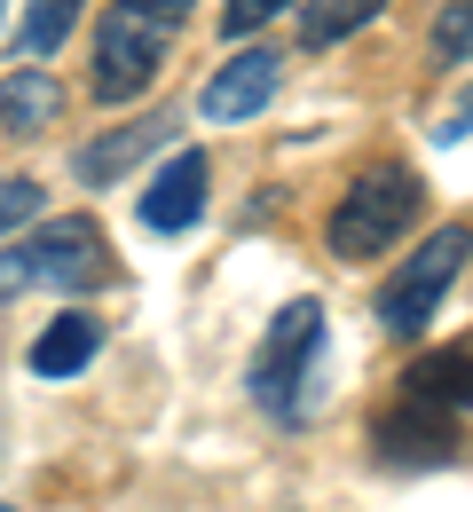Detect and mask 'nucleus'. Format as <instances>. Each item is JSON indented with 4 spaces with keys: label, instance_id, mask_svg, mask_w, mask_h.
Returning a JSON list of instances; mask_svg holds the SVG:
<instances>
[{
    "label": "nucleus",
    "instance_id": "nucleus-7",
    "mask_svg": "<svg viewBox=\"0 0 473 512\" xmlns=\"http://www.w3.org/2000/svg\"><path fill=\"white\" fill-rule=\"evenodd\" d=\"M198 213H205V150H182V158H166V174L142 190V229L174 237V229H190Z\"/></svg>",
    "mask_w": 473,
    "mask_h": 512
},
{
    "label": "nucleus",
    "instance_id": "nucleus-12",
    "mask_svg": "<svg viewBox=\"0 0 473 512\" xmlns=\"http://www.w3.org/2000/svg\"><path fill=\"white\" fill-rule=\"evenodd\" d=\"M403 386H410V402H426V410H442V402L458 410V402H466V347H450V355L418 363V371H410Z\"/></svg>",
    "mask_w": 473,
    "mask_h": 512
},
{
    "label": "nucleus",
    "instance_id": "nucleus-16",
    "mask_svg": "<svg viewBox=\"0 0 473 512\" xmlns=\"http://www.w3.org/2000/svg\"><path fill=\"white\" fill-rule=\"evenodd\" d=\"M434 48H442V64H466V0H450V8H442Z\"/></svg>",
    "mask_w": 473,
    "mask_h": 512
},
{
    "label": "nucleus",
    "instance_id": "nucleus-5",
    "mask_svg": "<svg viewBox=\"0 0 473 512\" xmlns=\"http://www.w3.org/2000/svg\"><path fill=\"white\" fill-rule=\"evenodd\" d=\"M458 268H466V221H450L442 237H426V245H418L387 284H379V323H387L395 339L426 331L434 308H442V292L458 284Z\"/></svg>",
    "mask_w": 473,
    "mask_h": 512
},
{
    "label": "nucleus",
    "instance_id": "nucleus-8",
    "mask_svg": "<svg viewBox=\"0 0 473 512\" xmlns=\"http://www.w3.org/2000/svg\"><path fill=\"white\" fill-rule=\"evenodd\" d=\"M174 127H182L174 111H150V119H135V127H119V134H103V142H87L71 166H79V182H119V174H127V166H142V158H150V150H158Z\"/></svg>",
    "mask_w": 473,
    "mask_h": 512
},
{
    "label": "nucleus",
    "instance_id": "nucleus-13",
    "mask_svg": "<svg viewBox=\"0 0 473 512\" xmlns=\"http://www.w3.org/2000/svg\"><path fill=\"white\" fill-rule=\"evenodd\" d=\"M79 8H87V0H32V16H24V32H16V48H24V56L64 48L71 24H79Z\"/></svg>",
    "mask_w": 473,
    "mask_h": 512
},
{
    "label": "nucleus",
    "instance_id": "nucleus-3",
    "mask_svg": "<svg viewBox=\"0 0 473 512\" xmlns=\"http://www.w3.org/2000/svg\"><path fill=\"white\" fill-rule=\"evenodd\" d=\"M111 276H119L111 245H103V229L87 213L48 221L24 245H0V300H16V292H103Z\"/></svg>",
    "mask_w": 473,
    "mask_h": 512
},
{
    "label": "nucleus",
    "instance_id": "nucleus-9",
    "mask_svg": "<svg viewBox=\"0 0 473 512\" xmlns=\"http://www.w3.org/2000/svg\"><path fill=\"white\" fill-rule=\"evenodd\" d=\"M95 347H103V323L95 316H56L32 339V371H40V379H71V371L95 363Z\"/></svg>",
    "mask_w": 473,
    "mask_h": 512
},
{
    "label": "nucleus",
    "instance_id": "nucleus-10",
    "mask_svg": "<svg viewBox=\"0 0 473 512\" xmlns=\"http://www.w3.org/2000/svg\"><path fill=\"white\" fill-rule=\"evenodd\" d=\"M64 111V87L48 71H8L0 79V134H40Z\"/></svg>",
    "mask_w": 473,
    "mask_h": 512
},
{
    "label": "nucleus",
    "instance_id": "nucleus-15",
    "mask_svg": "<svg viewBox=\"0 0 473 512\" xmlns=\"http://www.w3.org/2000/svg\"><path fill=\"white\" fill-rule=\"evenodd\" d=\"M276 8H292V0H221V32L229 40H245V32H261Z\"/></svg>",
    "mask_w": 473,
    "mask_h": 512
},
{
    "label": "nucleus",
    "instance_id": "nucleus-14",
    "mask_svg": "<svg viewBox=\"0 0 473 512\" xmlns=\"http://www.w3.org/2000/svg\"><path fill=\"white\" fill-rule=\"evenodd\" d=\"M40 213V182L32 174H0V237L16 229V221H32Z\"/></svg>",
    "mask_w": 473,
    "mask_h": 512
},
{
    "label": "nucleus",
    "instance_id": "nucleus-1",
    "mask_svg": "<svg viewBox=\"0 0 473 512\" xmlns=\"http://www.w3.org/2000/svg\"><path fill=\"white\" fill-rule=\"evenodd\" d=\"M324 339H332L324 300H284V308H276V323L261 331V347H253V379H245L269 418H284V426H308V418H316Z\"/></svg>",
    "mask_w": 473,
    "mask_h": 512
},
{
    "label": "nucleus",
    "instance_id": "nucleus-2",
    "mask_svg": "<svg viewBox=\"0 0 473 512\" xmlns=\"http://www.w3.org/2000/svg\"><path fill=\"white\" fill-rule=\"evenodd\" d=\"M182 32H190V0H119L103 16V40H95V103L142 95Z\"/></svg>",
    "mask_w": 473,
    "mask_h": 512
},
{
    "label": "nucleus",
    "instance_id": "nucleus-17",
    "mask_svg": "<svg viewBox=\"0 0 473 512\" xmlns=\"http://www.w3.org/2000/svg\"><path fill=\"white\" fill-rule=\"evenodd\" d=\"M0 512H16V505H0Z\"/></svg>",
    "mask_w": 473,
    "mask_h": 512
},
{
    "label": "nucleus",
    "instance_id": "nucleus-6",
    "mask_svg": "<svg viewBox=\"0 0 473 512\" xmlns=\"http://www.w3.org/2000/svg\"><path fill=\"white\" fill-rule=\"evenodd\" d=\"M276 79H284V64H276L269 48H253V56H237V64H221L213 79H205L198 111L213 119V127H237V119H253V111H269Z\"/></svg>",
    "mask_w": 473,
    "mask_h": 512
},
{
    "label": "nucleus",
    "instance_id": "nucleus-11",
    "mask_svg": "<svg viewBox=\"0 0 473 512\" xmlns=\"http://www.w3.org/2000/svg\"><path fill=\"white\" fill-rule=\"evenodd\" d=\"M379 8H387V0H308V8H300V40H308V48H332L347 32H363Z\"/></svg>",
    "mask_w": 473,
    "mask_h": 512
},
{
    "label": "nucleus",
    "instance_id": "nucleus-18",
    "mask_svg": "<svg viewBox=\"0 0 473 512\" xmlns=\"http://www.w3.org/2000/svg\"><path fill=\"white\" fill-rule=\"evenodd\" d=\"M0 8H8V0H0Z\"/></svg>",
    "mask_w": 473,
    "mask_h": 512
},
{
    "label": "nucleus",
    "instance_id": "nucleus-4",
    "mask_svg": "<svg viewBox=\"0 0 473 512\" xmlns=\"http://www.w3.org/2000/svg\"><path fill=\"white\" fill-rule=\"evenodd\" d=\"M418 205H426V190H418V174L410 166H371L355 190L332 205V253L339 260H379L403 245V229L418 221Z\"/></svg>",
    "mask_w": 473,
    "mask_h": 512
}]
</instances>
